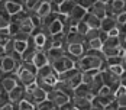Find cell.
Returning <instances> with one entry per match:
<instances>
[{
  "mask_svg": "<svg viewBox=\"0 0 126 110\" xmlns=\"http://www.w3.org/2000/svg\"><path fill=\"white\" fill-rule=\"evenodd\" d=\"M104 60L100 51H86L76 61V67L81 73L87 70H101L104 67Z\"/></svg>",
  "mask_w": 126,
  "mask_h": 110,
  "instance_id": "6da1fadb",
  "label": "cell"
},
{
  "mask_svg": "<svg viewBox=\"0 0 126 110\" xmlns=\"http://www.w3.org/2000/svg\"><path fill=\"white\" fill-rule=\"evenodd\" d=\"M58 81V74L57 71L51 67L49 64L48 65H44L36 70V78H35V83L38 84L41 88H44L47 93L51 91L55 84Z\"/></svg>",
  "mask_w": 126,
  "mask_h": 110,
  "instance_id": "7a4b0ae2",
  "label": "cell"
},
{
  "mask_svg": "<svg viewBox=\"0 0 126 110\" xmlns=\"http://www.w3.org/2000/svg\"><path fill=\"white\" fill-rule=\"evenodd\" d=\"M15 75H16L19 84H22L23 87L29 86V84L35 83V78H36V67L32 62H22L16 68Z\"/></svg>",
  "mask_w": 126,
  "mask_h": 110,
  "instance_id": "3957f363",
  "label": "cell"
},
{
  "mask_svg": "<svg viewBox=\"0 0 126 110\" xmlns=\"http://www.w3.org/2000/svg\"><path fill=\"white\" fill-rule=\"evenodd\" d=\"M58 80L65 81L68 86L74 90L78 84H81V71H80L77 67L70 68V70H67V71H64V73L58 74Z\"/></svg>",
  "mask_w": 126,
  "mask_h": 110,
  "instance_id": "277c9868",
  "label": "cell"
},
{
  "mask_svg": "<svg viewBox=\"0 0 126 110\" xmlns=\"http://www.w3.org/2000/svg\"><path fill=\"white\" fill-rule=\"evenodd\" d=\"M49 65L57 71V74H60V73H64V71L70 70V68H74L76 67V61L71 57H68L67 54H64L63 57H60L58 60L52 61Z\"/></svg>",
  "mask_w": 126,
  "mask_h": 110,
  "instance_id": "5b68a950",
  "label": "cell"
},
{
  "mask_svg": "<svg viewBox=\"0 0 126 110\" xmlns=\"http://www.w3.org/2000/svg\"><path fill=\"white\" fill-rule=\"evenodd\" d=\"M47 98L49 100L54 106H57V107H60V106H63L65 103L71 101V97H68L67 94H64L63 91H60L57 88H52L51 91H48L47 93Z\"/></svg>",
  "mask_w": 126,
  "mask_h": 110,
  "instance_id": "8992f818",
  "label": "cell"
},
{
  "mask_svg": "<svg viewBox=\"0 0 126 110\" xmlns=\"http://www.w3.org/2000/svg\"><path fill=\"white\" fill-rule=\"evenodd\" d=\"M64 52L68 57H71L74 61H77L86 52V48H84V44H65L64 45Z\"/></svg>",
  "mask_w": 126,
  "mask_h": 110,
  "instance_id": "52a82bcc",
  "label": "cell"
},
{
  "mask_svg": "<svg viewBox=\"0 0 126 110\" xmlns=\"http://www.w3.org/2000/svg\"><path fill=\"white\" fill-rule=\"evenodd\" d=\"M48 39H49V36H48V35H47L41 28L35 29V31H33V33L31 35V41H32V44L35 45V48H36V49H44V48H45V45H47Z\"/></svg>",
  "mask_w": 126,
  "mask_h": 110,
  "instance_id": "ba28073f",
  "label": "cell"
},
{
  "mask_svg": "<svg viewBox=\"0 0 126 110\" xmlns=\"http://www.w3.org/2000/svg\"><path fill=\"white\" fill-rule=\"evenodd\" d=\"M17 84H19V81H17L15 73L3 74V75L0 77V90H3V91H6V93H9L13 87L17 86Z\"/></svg>",
  "mask_w": 126,
  "mask_h": 110,
  "instance_id": "9c48e42d",
  "label": "cell"
},
{
  "mask_svg": "<svg viewBox=\"0 0 126 110\" xmlns=\"http://www.w3.org/2000/svg\"><path fill=\"white\" fill-rule=\"evenodd\" d=\"M25 98L28 100V101H31L32 104H38V103H41V101L47 100V91H45L44 88H41L39 86H36L32 91L25 93Z\"/></svg>",
  "mask_w": 126,
  "mask_h": 110,
  "instance_id": "30bf717a",
  "label": "cell"
},
{
  "mask_svg": "<svg viewBox=\"0 0 126 110\" xmlns=\"http://www.w3.org/2000/svg\"><path fill=\"white\" fill-rule=\"evenodd\" d=\"M44 32H45L48 36H54V35H57V33L64 32L63 16H61V15H58V17H57V19H54V20H52V22H51V23L44 29Z\"/></svg>",
  "mask_w": 126,
  "mask_h": 110,
  "instance_id": "8fae6325",
  "label": "cell"
},
{
  "mask_svg": "<svg viewBox=\"0 0 126 110\" xmlns=\"http://www.w3.org/2000/svg\"><path fill=\"white\" fill-rule=\"evenodd\" d=\"M17 67H19V65L13 61V58L10 57V55H7V54L0 55V68H1V71H3L4 74L15 73Z\"/></svg>",
  "mask_w": 126,
  "mask_h": 110,
  "instance_id": "7c38bea8",
  "label": "cell"
},
{
  "mask_svg": "<svg viewBox=\"0 0 126 110\" xmlns=\"http://www.w3.org/2000/svg\"><path fill=\"white\" fill-rule=\"evenodd\" d=\"M126 1L125 0H110L107 4H106V9H107V16H116L117 13L126 12Z\"/></svg>",
  "mask_w": 126,
  "mask_h": 110,
  "instance_id": "4fadbf2b",
  "label": "cell"
},
{
  "mask_svg": "<svg viewBox=\"0 0 126 110\" xmlns=\"http://www.w3.org/2000/svg\"><path fill=\"white\" fill-rule=\"evenodd\" d=\"M1 7H3V10L7 13L9 16H13V15L19 13L23 9V4L19 3V1H16V0H4L1 3Z\"/></svg>",
  "mask_w": 126,
  "mask_h": 110,
  "instance_id": "5bb4252c",
  "label": "cell"
},
{
  "mask_svg": "<svg viewBox=\"0 0 126 110\" xmlns=\"http://www.w3.org/2000/svg\"><path fill=\"white\" fill-rule=\"evenodd\" d=\"M7 96H9V101L13 103V104H17L20 100H23L25 98V87L22 86V84H17V86H15L7 93Z\"/></svg>",
  "mask_w": 126,
  "mask_h": 110,
  "instance_id": "9a60e30c",
  "label": "cell"
},
{
  "mask_svg": "<svg viewBox=\"0 0 126 110\" xmlns=\"http://www.w3.org/2000/svg\"><path fill=\"white\" fill-rule=\"evenodd\" d=\"M73 97H86L88 100H93L94 97V93L90 90V87L87 84H78V86L74 88V91H73Z\"/></svg>",
  "mask_w": 126,
  "mask_h": 110,
  "instance_id": "2e32d148",
  "label": "cell"
},
{
  "mask_svg": "<svg viewBox=\"0 0 126 110\" xmlns=\"http://www.w3.org/2000/svg\"><path fill=\"white\" fill-rule=\"evenodd\" d=\"M32 64L36 67V70L41 68V67H44V65H48L49 61H48V58H47V54H45V51L44 49H38L35 54H33V57H32Z\"/></svg>",
  "mask_w": 126,
  "mask_h": 110,
  "instance_id": "e0dca14e",
  "label": "cell"
},
{
  "mask_svg": "<svg viewBox=\"0 0 126 110\" xmlns=\"http://www.w3.org/2000/svg\"><path fill=\"white\" fill-rule=\"evenodd\" d=\"M88 12L93 13L94 16H97L100 20L103 19V17H106V16H107V9H106V4H104V3H100V1H94V3L90 6Z\"/></svg>",
  "mask_w": 126,
  "mask_h": 110,
  "instance_id": "ac0fdd59",
  "label": "cell"
},
{
  "mask_svg": "<svg viewBox=\"0 0 126 110\" xmlns=\"http://www.w3.org/2000/svg\"><path fill=\"white\" fill-rule=\"evenodd\" d=\"M71 104L77 110H90L91 100H88L86 97H71Z\"/></svg>",
  "mask_w": 126,
  "mask_h": 110,
  "instance_id": "d6986e66",
  "label": "cell"
},
{
  "mask_svg": "<svg viewBox=\"0 0 126 110\" xmlns=\"http://www.w3.org/2000/svg\"><path fill=\"white\" fill-rule=\"evenodd\" d=\"M87 13V9H84L83 6H80V4H74V7L71 9V12L68 15V17L70 19H73V20H76V22H80V20H83V17H84V15Z\"/></svg>",
  "mask_w": 126,
  "mask_h": 110,
  "instance_id": "ffe728a7",
  "label": "cell"
},
{
  "mask_svg": "<svg viewBox=\"0 0 126 110\" xmlns=\"http://www.w3.org/2000/svg\"><path fill=\"white\" fill-rule=\"evenodd\" d=\"M86 38L80 35L77 31H71L65 33V44H84Z\"/></svg>",
  "mask_w": 126,
  "mask_h": 110,
  "instance_id": "44dd1931",
  "label": "cell"
},
{
  "mask_svg": "<svg viewBox=\"0 0 126 110\" xmlns=\"http://www.w3.org/2000/svg\"><path fill=\"white\" fill-rule=\"evenodd\" d=\"M45 54H47V58H48V61L49 64L52 61H55V60H58L60 57H63L64 54V48H55V47H49V48L45 49Z\"/></svg>",
  "mask_w": 126,
  "mask_h": 110,
  "instance_id": "7402d4cb",
  "label": "cell"
},
{
  "mask_svg": "<svg viewBox=\"0 0 126 110\" xmlns=\"http://www.w3.org/2000/svg\"><path fill=\"white\" fill-rule=\"evenodd\" d=\"M35 29H38V28H35V26H33V23H32V19H31V15H29V16H26L25 19L19 23V31H20V32H25V33L32 35Z\"/></svg>",
  "mask_w": 126,
  "mask_h": 110,
  "instance_id": "603a6c76",
  "label": "cell"
},
{
  "mask_svg": "<svg viewBox=\"0 0 126 110\" xmlns=\"http://www.w3.org/2000/svg\"><path fill=\"white\" fill-rule=\"evenodd\" d=\"M83 22L87 25L88 28H96V29L100 28V19H99L97 16H94L93 13H90L88 10H87V13L84 15V17H83Z\"/></svg>",
  "mask_w": 126,
  "mask_h": 110,
  "instance_id": "cb8c5ba5",
  "label": "cell"
},
{
  "mask_svg": "<svg viewBox=\"0 0 126 110\" xmlns=\"http://www.w3.org/2000/svg\"><path fill=\"white\" fill-rule=\"evenodd\" d=\"M103 47V41L99 38H91V39H86L84 42V48L86 51H100Z\"/></svg>",
  "mask_w": 126,
  "mask_h": 110,
  "instance_id": "d4e9b609",
  "label": "cell"
},
{
  "mask_svg": "<svg viewBox=\"0 0 126 110\" xmlns=\"http://www.w3.org/2000/svg\"><path fill=\"white\" fill-rule=\"evenodd\" d=\"M51 12H52V10H51V1L42 0V1L39 3V6H38V9H36V12H35V15H36V16H39V17L42 19V17L48 16Z\"/></svg>",
  "mask_w": 126,
  "mask_h": 110,
  "instance_id": "484cf974",
  "label": "cell"
},
{
  "mask_svg": "<svg viewBox=\"0 0 126 110\" xmlns=\"http://www.w3.org/2000/svg\"><path fill=\"white\" fill-rule=\"evenodd\" d=\"M74 4H76V0H63V1L60 3V7H58L60 15L68 16L70 12H71V9L74 7Z\"/></svg>",
  "mask_w": 126,
  "mask_h": 110,
  "instance_id": "4316f807",
  "label": "cell"
},
{
  "mask_svg": "<svg viewBox=\"0 0 126 110\" xmlns=\"http://www.w3.org/2000/svg\"><path fill=\"white\" fill-rule=\"evenodd\" d=\"M116 26V22H114V16H106V17H103L100 20V31H103V32H109L112 28H114Z\"/></svg>",
  "mask_w": 126,
  "mask_h": 110,
  "instance_id": "83f0119b",
  "label": "cell"
},
{
  "mask_svg": "<svg viewBox=\"0 0 126 110\" xmlns=\"http://www.w3.org/2000/svg\"><path fill=\"white\" fill-rule=\"evenodd\" d=\"M103 86V80H101V75H100V71H99V74H96L94 75V78L91 80V83L88 84V87H90V90L94 93V96L97 94V91H99V88Z\"/></svg>",
  "mask_w": 126,
  "mask_h": 110,
  "instance_id": "f1b7e54d",
  "label": "cell"
},
{
  "mask_svg": "<svg viewBox=\"0 0 126 110\" xmlns=\"http://www.w3.org/2000/svg\"><path fill=\"white\" fill-rule=\"evenodd\" d=\"M122 65L126 68V58H122L119 55H114V57H107L104 60V65Z\"/></svg>",
  "mask_w": 126,
  "mask_h": 110,
  "instance_id": "f546056e",
  "label": "cell"
},
{
  "mask_svg": "<svg viewBox=\"0 0 126 110\" xmlns=\"http://www.w3.org/2000/svg\"><path fill=\"white\" fill-rule=\"evenodd\" d=\"M54 88H57V90H60V91H63L64 94H67L68 97H73V91H74V90H73L71 87L68 86V84H67L65 81H61V80H58V81H57V84H55V87H54Z\"/></svg>",
  "mask_w": 126,
  "mask_h": 110,
  "instance_id": "4dcf8cb0",
  "label": "cell"
},
{
  "mask_svg": "<svg viewBox=\"0 0 126 110\" xmlns=\"http://www.w3.org/2000/svg\"><path fill=\"white\" fill-rule=\"evenodd\" d=\"M41 1H42V0H25V1H23V9H25L28 13H35Z\"/></svg>",
  "mask_w": 126,
  "mask_h": 110,
  "instance_id": "1f68e13d",
  "label": "cell"
},
{
  "mask_svg": "<svg viewBox=\"0 0 126 110\" xmlns=\"http://www.w3.org/2000/svg\"><path fill=\"white\" fill-rule=\"evenodd\" d=\"M103 68H106L107 71H110L112 74H114V75H117V77H122L123 74L126 73V68L125 67H122V65H104Z\"/></svg>",
  "mask_w": 126,
  "mask_h": 110,
  "instance_id": "d6a6232c",
  "label": "cell"
},
{
  "mask_svg": "<svg viewBox=\"0 0 126 110\" xmlns=\"http://www.w3.org/2000/svg\"><path fill=\"white\" fill-rule=\"evenodd\" d=\"M114 22H116V28L119 31H125V25H126V12L117 13L114 16Z\"/></svg>",
  "mask_w": 126,
  "mask_h": 110,
  "instance_id": "836d02e7",
  "label": "cell"
},
{
  "mask_svg": "<svg viewBox=\"0 0 126 110\" xmlns=\"http://www.w3.org/2000/svg\"><path fill=\"white\" fill-rule=\"evenodd\" d=\"M16 110H35V104H32L31 101L23 98L16 104Z\"/></svg>",
  "mask_w": 126,
  "mask_h": 110,
  "instance_id": "e575fe53",
  "label": "cell"
},
{
  "mask_svg": "<svg viewBox=\"0 0 126 110\" xmlns=\"http://www.w3.org/2000/svg\"><path fill=\"white\" fill-rule=\"evenodd\" d=\"M88 29H90V28H88V26H87L86 23H84L83 20H80V22L77 23V26H76V31L78 32V33H80V35H83V36H84V35L87 33Z\"/></svg>",
  "mask_w": 126,
  "mask_h": 110,
  "instance_id": "d590c367",
  "label": "cell"
},
{
  "mask_svg": "<svg viewBox=\"0 0 126 110\" xmlns=\"http://www.w3.org/2000/svg\"><path fill=\"white\" fill-rule=\"evenodd\" d=\"M26 48H28V42H23V41H16V39H15V51H17L19 54H22Z\"/></svg>",
  "mask_w": 126,
  "mask_h": 110,
  "instance_id": "8d00e7d4",
  "label": "cell"
},
{
  "mask_svg": "<svg viewBox=\"0 0 126 110\" xmlns=\"http://www.w3.org/2000/svg\"><path fill=\"white\" fill-rule=\"evenodd\" d=\"M12 38H13V39H16V41H23V42H28V41H29V38H31V35L19 31V32H16Z\"/></svg>",
  "mask_w": 126,
  "mask_h": 110,
  "instance_id": "74e56055",
  "label": "cell"
},
{
  "mask_svg": "<svg viewBox=\"0 0 126 110\" xmlns=\"http://www.w3.org/2000/svg\"><path fill=\"white\" fill-rule=\"evenodd\" d=\"M3 49H4V54H10L13 49H15V39L10 38V39L6 42V45L3 47Z\"/></svg>",
  "mask_w": 126,
  "mask_h": 110,
  "instance_id": "f35d334b",
  "label": "cell"
},
{
  "mask_svg": "<svg viewBox=\"0 0 126 110\" xmlns=\"http://www.w3.org/2000/svg\"><path fill=\"white\" fill-rule=\"evenodd\" d=\"M97 94H99V96H113L112 90H110V88H109L107 86H104V84H103V86H101L100 88H99Z\"/></svg>",
  "mask_w": 126,
  "mask_h": 110,
  "instance_id": "ab89813d",
  "label": "cell"
},
{
  "mask_svg": "<svg viewBox=\"0 0 126 110\" xmlns=\"http://www.w3.org/2000/svg\"><path fill=\"white\" fill-rule=\"evenodd\" d=\"M94 1H97V0H76V3L77 4H80V6H83L84 9H90V6L94 3Z\"/></svg>",
  "mask_w": 126,
  "mask_h": 110,
  "instance_id": "60d3db41",
  "label": "cell"
},
{
  "mask_svg": "<svg viewBox=\"0 0 126 110\" xmlns=\"http://www.w3.org/2000/svg\"><path fill=\"white\" fill-rule=\"evenodd\" d=\"M7 101H9V96H7V93L3 91V90H0V109H1Z\"/></svg>",
  "mask_w": 126,
  "mask_h": 110,
  "instance_id": "b9f144b4",
  "label": "cell"
},
{
  "mask_svg": "<svg viewBox=\"0 0 126 110\" xmlns=\"http://www.w3.org/2000/svg\"><path fill=\"white\" fill-rule=\"evenodd\" d=\"M7 28H9V33H10V36H13L16 32H19V25H16V23H12V22H10Z\"/></svg>",
  "mask_w": 126,
  "mask_h": 110,
  "instance_id": "7bdbcfd3",
  "label": "cell"
},
{
  "mask_svg": "<svg viewBox=\"0 0 126 110\" xmlns=\"http://www.w3.org/2000/svg\"><path fill=\"white\" fill-rule=\"evenodd\" d=\"M117 109V103H116V100H112L109 104H106L104 107H103V110H116Z\"/></svg>",
  "mask_w": 126,
  "mask_h": 110,
  "instance_id": "ee69618b",
  "label": "cell"
},
{
  "mask_svg": "<svg viewBox=\"0 0 126 110\" xmlns=\"http://www.w3.org/2000/svg\"><path fill=\"white\" fill-rule=\"evenodd\" d=\"M0 110H16V104H13V103H10V101H7V103H6Z\"/></svg>",
  "mask_w": 126,
  "mask_h": 110,
  "instance_id": "f6af8a7d",
  "label": "cell"
},
{
  "mask_svg": "<svg viewBox=\"0 0 126 110\" xmlns=\"http://www.w3.org/2000/svg\"><path fill=\"white\" fill-rule=\"evenodd\" d=\"M119 32H120V31L114 26V28H112V29L107 32V36H117V33H119Z\"/></svg>",
  "mask_w": 126,
  "mask_h": 110,
  "instance_id": "bcb514c9",
  "label": "cell"
},
{
  "mask_svg": "<svg viewBox=\"0 0 126 110\" xmlns=\"http://www.w3.org/2000/svg\"><path fill=\"white\" fill-rule=\"evenodd\" d=\"M97 1H100V3H104V4H107L110 0H97Z\"/></svg>",
  "mask_w": 126,
  "mask_h": 110,
  "instance_id": "7dc6e473",
  "label": "cell"
},
{
  "mask_svg": "<svg viewBox=\"0 0 126 110\" xmlns=\"http://www.w3.org/2000/svg\"><path fill=\"white\" fill-rule=\"evenodd\" d=\"M3 54H4V49H3V47H1V45H0V55H3Z\"/></svg>",
  "mask_w": 126,
  "mask_h": 110,
  "instance_id": "c3c4849f",
  "label": "cell"
},
{
  "mask_svg": "<svg viewBox=\"0 0 126 110\" xmlns=\"http://www.w3.org/2000/svg\"><path fill=\"white\" fill-rule=\"evenodd\" d=\"M116 110H126V107H122V106H117V109Z\"/></svg>",
  "mask_w": 126,
  "mask_h": 110,
  "instance_id": "681fc988",
  "label": "cell"
},
{
  "mask_svg": "<svg viewBox=\"0 0 126 110\" xmlns=\"http://www.w3.org/2000/svg\"><path fill=\"white\" fill-rule=\"evenodd\" d=\"M49 110H58V107H57V106H54V107H52V109H49Z\"/></svg>",
  "mask_w": 126,
  "mask_h": 110,
  "instance_id": "f907efd6",
  "label": "cell"
},
{
  "mask_svg": "<svg viewBox=\"0 0 126 110\" xmlns=\"http://www.w3.org/2000/svg\"><path fill=\"white\" fill-rule=\"evenodd\" d=\"M3 1H4V0H0V6H1V3H3Z\"/></svg>",
  "mask_w": 126,
  "mask_h": 110,
  "instance_id": "816d5d0a",
  "label": "cell"
},
{
  "mask_svg": "<svg viewBox=\"0 0 126 110\" xmlns=\"http://www.w3.org/2000/svg\"><path fill=\"white\" fill-rule=\"evenodd\" d=\"M71 110H77V109H76V107H71Z\"/></svg>",
  "mask_w": 126,
  "mask_h": 110,
  "instance_id": "f5cc1de1",
  "label": "cell"
},
{
  "mask_svg": "<svg viewBox=\"0 0 126 110\" xmlns=\"http://www.w3.org/2000/svg\"><path fill=\"white\" fill-rule=\"evenodd\" d=\"M47 1H54V0H47Z\"/></svg>",
  "mask_w": 126,
  "mask_h": 110,
  "instance_id": "db71d44e",
  "label": "cell"
}]
</instances>
